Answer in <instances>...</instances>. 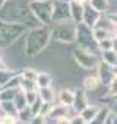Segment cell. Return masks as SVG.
<instances>
[{
  "label": "cell",
  "instance_id": "4dcf8cb0",
  "mask_svg": "<svg viewBox=\"0 0 117 124\" xmlns=\"http://www.w3.org/2000/svg\"><path fill=\"white\" fill-rule=\"evenodd\" d=\"M22 78H25V79H32V80H35V78H37V72L34 70V69H25V70H22L21 73H19Z\"/></svg>",
  "mask_w": 117,
  "mask_h": 124
},
{
  "label": "cell",
  "instance_id": "3957f363",
  "mask_svg": "<svg viewBox=\"0 0 117 124\" xmlns=\"http://www.w3.org/2000/svg\"><path fill=\"white\" fill-rule=\"evenodd\" d=\"M50 38L63 44H72L76 38V23L73 21L50 23Z\"/></svg>",
  "mask_w": 117,
  "mask_h": 124
},
{
  "label": "cell",
  "instance_id": "cb8c5ba5",
  "mask_svg": "<svg viewBox=\"0 0 117 124\" xmlns=\"http://www.w3.org/2000/svg\"><path fill=\"white\" fill-rule=\"evenodd\" d=\"M110 112H111V111H110V108H108V107H100V109H98V112H97L95 118H94L92 121H89L88 124H102V123L105 121V118H107V115H108Z\"/></svg>",
  "mask_w": 117,
  "mask_h": 124
},
{
  "label": "cell",
  "instance_id": "7a4b0ae2",
  "mask_svg": "<svg viewBox=\"0 0 117 124\" xmlns=\"http://www.w3.org/2000/svg\"><path fill=\"white\" fill-rule=\"evenodd\" d=\"M50 25L32 28L25 38V55L29 58L38 57L50 44Z\"/></svg>",
  "mask_w": 117,
  "mask_h": 124
},
{
  "label": "cell",
  "instance_id": "ba28073f",
  "mask_svg": "<svg viewBox=\"0 0 117 124\" xmlns=\"http://www.w3.org/2000/svg\"><path fill=\"white\" fill-rule=\"evenodd\" d=\"M66 21H70L69 0H53L51 23H56V22H66Z\"/></svg>",
  "mask_w": 117,
  "mask_h": 124
},
{
  "label": "cell",
  "instance_id": "44dd1931",
  "mask_svg": "<svg viewBox=\"0 0 117 124\" xmlns=\"http://www.w3.org/2000/svg\"><path fill=\"white\" fill-rule=\"evenodd\" d=\"M98 51H107V50H116V38H104L101 41H97Z\"/></svg>",
  "mask_w": 117,
  "mask_h": 124
},
{
  "label": "cell",
  "instance_id": "8fae6325",
  "mask_svg": "<svg viewBox=\"0 0 117 124\" xmlns=\"http://www.w3.org/2000/svg\"><path fill=\"white\" fill-rule=\"evenodd\" d=\"M101 16V13L100 12H97L95 9H92L88 3H85L84 5V15H82V22L85 23V25H88V26H94L95 25V22L98 21V18Z\"/></svg>",
  "mask_w": 117,
  "mask_h": 124
},
{
  "label": "cell",
  "instance_id": "277c9868",
  "mask_svg": "<svg viewBox=\"0 0 117 124\" xmlns=\"http://www.w3.org/2000/svg\"><path fill=\"white\" fill-rule=\"evenodd\" d=\"M28 26L13 22H0V50L10 47L16 42L25 32Z\"/></svg>",
  "mask_w": 117,
  "mask_h": 124
},
{
  "label": "cell",
  "instance_id": "484cf974",
  "mask_svg": "<svg viewBox=\"0 0 117 124\" xmlns=\"http://www.w3.org/2000/svg\"><path fill=\"white\" fill-rule=\"evenodd\" d=\"M16 118H18V121H19V123L28 124V123H29V120L32 118V114H31L29 107H25V108L19 109V111H18V114H16Z\"/></svg>",
  "mask_w": 117,
  "mask_h": 124
},
{
  "label": "cell",
  "instance_id": "4fadbf2b",
  "mask_svg": "<svg viewBox=\"0 0 117 124\" xmlns=\"http://www.w3.org/2000/svg\"><path fill=\"white\" fill-rule=\"evenodd\" d=\"M69 9H70V21L75 23L82 22V15H84V5L75 2V0H69Z\"/></svg>",
  "mask_w": 117,
  "mask_h": 124
},
{
  "label": "cell",
  "instance_id": "ac0fdd59",
  "mask_svg": "<svg viewBox=\"0 0 117 124\" xmlns=\"http://www.w3.org/2000/svg\"><path fill=\"white\" fill-rule=\"evenodd\" d=\"M12 102L15 104V107H16V109H18V111H19V109H22V108H25V107H28L26 99H25V92H24L21 88H18V91H16V93H15V96H13Z\"/></svg>",
  "mask_w": 117,
  "mask_h": 124
},
{
  "label": "cell",
  "instance_id": "5b68a950",
  "mask_svg": "<svg viewBox=\"0 0 117 124\" xmlns=\"http://www.w3.org/2000/svg\"><path fill=\"white\" fill-rule=\"evenodd\" d=\"M31 15L41 25L51 23V10H53V0H31L28 3Z\"/></svg>",
  "mask_w": 117,
  "mask_h": 124
},
{
  "label": "cell",
  "instance_id": "836d02e7",
  "mask_svg": "<svg viewBox=\"0 0 117 124\" xmlns=\"http://www.w3.org/2000/svg\"><path fill=\"white\" fill-rule=\"evenodd\" d=\"M69 120H70V124H86L81 115H73V117L69 118Z\"/></svg>",
  "mask_w": 117,
  "mask_h": 124
},
{
  "label": "cell",
  "instance_id": "d6a6232c",
  "mask_svg": "<svg viewBox=\"0 0 117 124\" xmlns=\"http://www.w3.org/2000/svg\"><path fill=\"white\" fill-rule=\"evenodd\" d=\"M28 124H45V115H41V114L32 115V118L29 120Z\"/></svg>",
  "mask_w": 117,
  "mask_h": 124
},
{
  "label": "cell",
  "instance_id": "74e56055",
  "mask_svg": "<svg viewBox=\"0 0 117 124\" xmlns=\"http://www.w3.org/2000/svg\"><path fill=\"white\" fill-rule=\"evenodd\" d=\"M75 2H78L81 5H85V3H88V0H75Z\"/></svg>",
  "mask_w": 117,
  "mask_h": 124
},
{
  "label": "cell",
  "instance_id": "9a60e30c",
  "mask_svg": "<svg viewBox=\"0 0 117 124\" xmlns=\"http://www.w3.org/2000/svg\"><path fill=\"white\" fill-rule=\"evenodd\" d=\"M101 88L100 79L97 76H88L84 80V91L85 92H97Z\"/></svg>",
  "mask_w": 117,
  "mask_h": 124
},
{
  "label": "cell",
  "instance_id": "7c38bea8",
  "mask_svg": "<svg viewBox=\"0 0 117 124\" xmlns=\"http://www.w3.org/2000/svg\"><path fill=\"white\" fill-rule=\"evenodd\" d=\"M51 120H58V118H63V117H69V107L63 105V104H51V108L47 114Z\"/></svg>",
  "mask_w": 117,
  "mask_h": 124
},
{
  "label": "cell",
  "instance_id": "1f68e13d",
  "mask_svg": "<svg viewBox=\"0 0 117 124\" xmlns=\"http://www.w3.org/2000/svg\"><path fill=\"white\" fill-rule=\"evenodd\" d=\"M24 92H25V99H26V104H28V105H31V104L38 98L37 91H24Z\"/></svg>",
  "mask_w": 117,
  "mask_h": 124
},
{
  "label": "cell",
  "instance_id": "7402d4cb",
  "mask_svg": "<svg viewBox=\"0 0 117 124\" xmlns=\"http://www.w3.org/2000/svg\"><path fill=\"white\" fill-rule=\"evenodd\" d=\"M0 114H9V115H16L18 109L12 101H0Z\"/></svg>",
  "mask_w": 117,
  "mask_h": 124
},
{
  "label": "cell",
  "instance_id": "5bb4252c",
  "mask_svg": "<svg viewBox=\"0 0 117 124\" xmlns=\"http://www.w3.org/2000/svg\"><path fill=\"white\" fill-rule=\"evenodd\" d=\"M37 93H38V98L45 102V104H53L54 102V91L51 89V86H47V88H38L37 89Z\"/></svg>",
  "mask_w": 117,
  "mask_h": 124
},
{
  "label": "cell",
  "instance_id": "4316f807",
  "mask_svg": "<svg viewBox=\"0 0 117 124\" xmlns=\"http://www.w3.org/2000/svg\"><path fill=\"white\" fill-rule=\"evenodd\" d=\"M18 88H5L0 91V101H12L15 93H16Z\"/></svg>",
  "mask_w": 117,
  "mask_h": 124
},
{
  "label": "cell",
  "instance_id": "9c48e42d",
  "mask_svg": "<svg viewBox=\"0 0 117 124\" xmlns=\"http://www.w3.org/2000/svg\"><path fill=\"white\" fill-rule=\"evenodd\" d=\"M97 67H98V76L97 78L100 79L101 86L107 88L114 79H117V76H116V67L104 63V61H100V63L97 64Z\"/></svg>",
  "mask_w": 117,
  "mask_h": 124
},
{
  "label": "cell",
  "instance_id": "d4e9b609",
  "mask_svg": "<svg viewBox=\"0 0 117 124\" xmlns=\"http://www.w3.org/2000/svg\"><path fill=\"white\" fill-rule=\"evenodd\" d=\"M92 35H94L95 41H101V39L110 38V37H114L116 38V34H113L108 29H102V28H92Z\"/></svg>",
  "mask_w": 117,
  "mask_h": 124
},
{
  "label": "cell",
  "instance_id": "8992f818",
  "mask_svg": "<svg viewBox=\"0 0 117 124\" xmlns=\"http://www.w3.org/2000/svg\"><path fill=\"white\" fill-rule=\"evenodd\" d=\"M75 41L79 44V48L86 50L92 54H97L98 47H97V41L92 35V28L85 25L84 22L76 23V38Z\"/></svg>",
  "mask_w": 117,
  "mask_h": 124
},
{
  "label": "cell",
  "instance_id": "ffe728a7",
  "mask_svg": "<svg viewBox=\"0 0 117 124\" xmlns=\"http://www.w3.org/2000/svg\"><path fill=\"white\" fill-rule=\"evenodd\" d=\"M101 55H102V60L104 63L116 67L117 66V54H116V50H107V51H101Z\"/></svg>",
  "mask_w": 117,
  "mask_h": 124
},
{
  "label": "cell",
  "instance_id": "30bf717a",
  "mask_svg": "<svg viewBox=\"0 0 117 124\" xmlns=\"http://www.w3.org/2000/svg\"><path fill=\"white\" fill-rule=\"evenodd\" d=\"M88 96H86V92L84 91V88H78L75 92H73V101H72V108L75 109V112H81L86 105H88Z\"/></svg>",
  "mask_w": 117,
  "mask_h": 124
},
{
  "label": "cell",
  "instance_id": "603a6c76",
  "mask_svg": "<svg viewBox=\"0 0 117 124\" xmlns=\"http://www.w3.org/2000/svg\"><path fill=\"white\" fill-rule=\"evenodd\" d=\"M88 5L101 15H104L108 9V0H88Z\"/></svg>",
  "mask_w": 117,
  "mask_h": 124
},
{
  "label": "cell",
  "instance_id": "e575fe53",
  "mask_svg": "<svg viewBox=\"0 0 117 124\" xmlns=\"http://www.w3.org/2000/svg\"><path fill=\"white\" fill-rule=\"evenodd\" d=\"M102 124H116V115H114L113 112H110V114L107 115V118H105V121H104Z\"/></svg>",
  "mask_w": 117,
  "mask_h": 124
},
{
  "label": "cell",
  "instance_id": "6da1fadb",
  "mask_svg": "<svg viewBox=\"0 0 117 124\" xmlns=\"http://www.w3.org/2000/svg\"><path fill=\"white\" fill-rule=\"evenodd\" d=\"M0 22L22 23L29 28L37 21L31 15L26 2H24V0H8L0 8Z\"/></svg>",
  "mask_w": 117,
  "mask_h": 124
},
{
  "label": "cell",
  "instance_id": "d6986e66",
  "mask_svg": "<svg viewBox=\"0 0 117 124\" xmlns=\"http://www.w3.org/2000/svg\"><path fill=\"white\" fill-rule=\"evenodd\" d=\"M53 83V79L48 73L42 72V73H38L37 78H35V85L37 88H47V86H51Z\"/></svg>",
  "mask_w": 117,
  "mask_h": 124
},
{
  "label": "cell",
  "instance_id": "83f0119b",
  "mask_svg": "<svg viewBox=\"0 0 117 124\" xmlns=\"http://www.w3.org/2000/svg\"><path fill=\"white\" fill-rule=\"evenodd\" d=\"M19 88L22 91H37V85H35V80L32 79H25L21 76V80H19Z\"/></svg>",
  "mask_w": 117,
  "mask_h": 124
},
{
  "label": "cell",
  "instance_id": "d590c367",
  "mask_svg": "<svg viewBox=\"0 0 117 124\" xmlns=\"http://www.w3.org/2000/svg\"><path fill=\"white\" fill-rule=\"evenodd\" d=\"M56 124H70V120H69V117H63V118L56 120Z\"/></svg>",
  "mask_w": 117,
  "mask_h": 124
},
{
  "label": "cell",
  "instance_id": "e0dca14e",
  "mask_svg": "<svg viewBox=\"0 0 117 124\" xmlns=\"http://www.w3.org/2000/svg\"><path fill=\"white\" fill-rule=\"evenodd\" d=\"M58 101L60 104L66 105V107H70L72 105V101H73V91L69 89V88H65L58 92Z\"/></svg>",
  "mask_w": 117,
  "mask_h": 124
},
{
  "label": "cell",
  "instance_id": "f35d334b",
  "mask_svg": "<svg viewBox=\"0 0 117 124\" xmlns=\"http://www.w3.org/2000/svg\"><path fill=\"white\" fill-rule=\"evenodd\" d=\"M6 2H8V0H0V8H2V6L6 3Z\"/></svg>",
  "mask_w": 117,
  "mask_h": 124
},
{
  "label": "cell",
  "instance_id": "f546056e",
  "mask_svg": "<svg viewBox=\"0 0 117 124\" xmlns=\"http://www.w3.org/2000/svg\"><path fill=\"white\" fill-rule=\"evenodd\" d=\"M0 124H18V118L16 115L0 114Z\"/></svg>",
  "mask_w": 117,
  "mask_h": 124
},
{
  "label": "cell",
  "instance_id": "2e32d148",
  "mask_svg": "<svg viewBox=\"0 0 117 124\" xmlns=\"http://www.w3.org/2000/svg\"><path fill=\"white\" fill-rule=\"evenodd\" d=\"M98 109H100V107H97V105H86L79 114H81V117L84 118V121L88 124L89 121H92L94 118H95V115H97V112H98Z\"/></svg>",
  "mask_w": 117,
  "mask_h": 124
},
{
  "label": "cell",
  "instance_id": "8d00e7d4",
  "mask_svg": "<svg viewBox=\"0 0 117 124\" xmlns=\"http://www.w3.org/2000/svg\"><path fill=\"white\" fill-rule=\"evenodd\" d=\"M6 67V64L3 63V60H2V57H0V69H5Z\"/></svg>",
  "mask_w": 117,
  "mask_h": 124
},
{
  "label": "cell",
  "instance_id": "52a82bcc",
  "mask_svg": "<svg viewBox=\"0 0 117 124\" xmlns=\"http://www.w3.org/2000/svg\"><path fill=\"white\" fill-rule=\"evenodd\" d=\"M73 57H75V61L78 63V66L82 67L84 70L95 69L97 64L100 63L97 54H92V53H89V51H86V50H82V48L73 50Z\"/></svg>",
  "mask_w": 117,
  "mask_h": 124
},
{
  "label": "cell",
  "instance_id": "f1b7e54d",
  "mask_svg": "<svg viewBox=\"0 0 117 124\" xmlns=\"http://www.w3.org/2000/svg\"><path fill=\"white\" fill-rule=\"evenodd\" d=\"M16 73L15 72H12V70H8L6 67L5 69H0V86H3L12 76H15Z\"/></svg>",
  "mask_w": 117,
  "mask_h": 124
}]
</instances>
